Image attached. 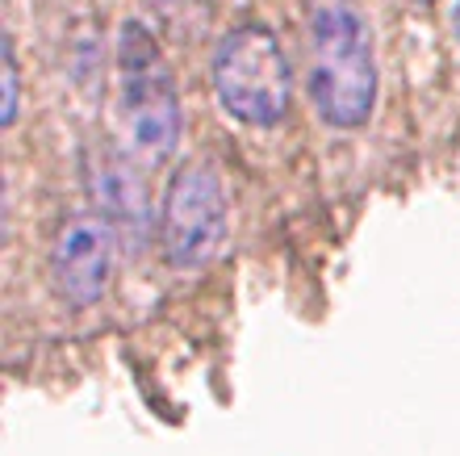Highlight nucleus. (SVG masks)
<instances>
[{
	"label": "nucleus",
	"instance_id": "obj_1",
	"mask_svg": "<svg viewBox=\"0 0 460 456\" xmlns=\"http://www.w3.org/2000/svg\"><path fill=\"white\" fill-rule=\"evenodd\" d=\"M310 101L335 130H356L376 105L373 30L356 0H310Z\"/></svg>",
	"mask_w": 460,
	"mask_h": 456
},
{
	"label": "nucleus",
	"instance_id": "obj_2",
	"mask_svg": "<svg viewBox=\"0 0 460 456\" xmlns=\"http://www.w3.org/2000/svg\"><path fill=\"white\" fill-rule=\"evenodd\" d=\"M118 118L121 134L138 159L159 164L181 143V93L155 34L143 22L118 30Z\"/></svg>",
	"mask_w": 460,
	"mask_h": 456
},
{
	"label": "nucleus",
	"instance_id": "obj_3",
	"mask_svg": "<svg viewBox=\"0 0 460 456\" xmlns=\"http://www.w3.org/2000/svg\"><path fill=\"white\" fill-rule=\"evenodd\" d=\"M214 93L243 126H277L293 105V67L268 25H234L214 47Z\"/></svg>",
	"mask_w": 460,
	"mask_h": 456
},
{
	"label": "nucleus",
	"instance_id": "obj_4",
	"mask_svg": "<svg viewBox=\"0 0 460 456\" xmlns=\"http://www.w3.org/2000/svg\"><path fill=\"white\" fill-rule=\"evenodd\" d=\"M230 230V197L222 172L206 159L184 164L168 181L159 205V252L176 273H201L214 264Z\"/></svg>",
	"mask_w": 460,
	"mask_h": 456
},
{
	"label": "nucleus",
	"instance_id": "obj_5",
	"mask_svg": "<svg viewBox=\"0 0 460 456\" xmlns=\"http://www.w3.org/2000/svg\"><path fill=\"white\" fill-rule=\"evenodd\" d=\"M113 247H118V230L110 218L80 214L63 222L55 243H50V289L63 306L88 310L105 298L113 273Z\"/></svg>",
	"mask_w": 460,
	"mask_h": 456
},
{
	"label": "nucleus",
	"instance_id": "obj_6",
	"mask_svg": "<svg viewBox=\"0 0 460 456\" xmlns=\"http://www.w3.org/2000/svg\"><path fill=\"white\" fill-rule=\"evenodd\" d=\"M17 121V55L13 42H4V105H0V126Z\"/></svg>",
	"mask_w": 460,
	"mask_h": 456
},
{
	"label": "nucleus",
	"instance_id": "obj_7",
	"mask_svg": "<svg viewBox=\"0 0 460 456\" xmlns=\"http://www.w3.org/2000/svg\"><path fill=\"white\" fill-rule=\"evenodd\" d=\"M452 34H456V42H460V0H456V9H452Z\"/></svg>",
	"mask_w": 460,
	"mask_h": 456
},
{
	"label": "nucleus",
	"instance_id": "obj_8",
	"mask_svg": "<svg viewBox=\"0 0 460 456\" xmlns=\"http://www.w3.org/2000/svg\"><path fill=\"white\" fill-rule=\"evenodd\" d=\"M419 4H436V0H419Z\"/></svg>",
	"mask_w": 460,
	"mask_h": 456
}]
</instances>
